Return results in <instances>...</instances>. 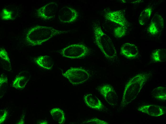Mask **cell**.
Masks as SVG:
<instances>
[{
	"instance_id": "6da1fadb",
	"label": "cell",
	"mask_w": 166,
	"mask_h": 124,
	"mask_svg": "<svg viewBox=\"0 0 166 124\" xmlns=\"http://www.w3.org/2000/svg\"><path fill=\"white\" fill-rule=\"evenodd\" d=\"M68 31L57 30L52 27L37 25L28 31L26 40L30 45H40L55 36L67 33Z\"/></svg>"
},
{
	"instance_id": "7a4b0ae2",
	"label": "cell",
	"mask_w": 166,
	"mask_h": 124,
	"mask_svg": "<svg viewBox=\"0 0 166 124\" xmlns=\"http://www.w3.org/2000/svg\"><path fill=\"white\" fill-rule=\"evenodd\" d=\"M149 73H139L130 80L123 92L120 107H126L136 97L146 82L151 76Z\"/></svg>"
},
{
	"instance_id": "3957f363",
	"label": "cell",
	"mask_w": 166,
	"mask_h": 124,
	"mask_svg": "<svg viewBox=\"0 0 166 124\" xmlns=\"http://www.w3.org/2000/svg\"><path fill=\"white\" fill-rule=\"evenodd\" d=\"M93 28L97 46L107 59L111 61H114L117 57V54L111 39L98 25L94 24Z\"/></svg>"
},
{
	"instance_id": "277c9868",
	"label": "cell",
	"mask_w": 166,
	"mask_h": 124,
	"mask_svg": "<svg viewBox=\"0 0 166 124\" xmlns=\"http://www.w3.org/2000/svg\"><path fill=\"white\" fill-rule=\"evenodd\" d=\"M59 53L63 57L71 59L80 58L88 55L89 49L83 44L71 45L61 49Z\"/></svg>"
},
{
	"instance_id": "5b68a950",
	"label": "cell",
	"mask_w": 166,
	"mask_h": 124,
	"mask_svg": "<svg viewBox=\"0 0 166 124\" xmlns=\"http://www.w3.org/2000/svg\"><path fill=\"white\" fill-rule=\"evenodd\" d=\"M62 75L73 85L83 83L89 77V74L86 70L79 67H71Z\"/></svg>"
},
{
	"instance_id": "8992f818",
	"label": "cell",
	"mask_w": 166,
	"mask_h": 124,
	"mask_svg": "<svg viewBox=\"0 0 166 124\" xmlns=\"http://www.w3.org/2000/svg\"><path fill=\"white\" fill-rule=\"evenodd\" d=\"M58 9V5L56 2L48 3L37 10V15L44 20H49L55 16Z\"/></svg>"
},
{
	"instance_id": "52a82bcc",
	"label": "cell",
	"mask_w": 166,
	"mask_h": 124,
	"mask_svg": "<svg viewBox=\"0 0 166 124\" xmlns=\"http://www.w3.org/2000/svg\"><path fill=\"white\" fill-rule=\"evenodd\" d=\"M99 91L110 105L114 106L117 104L118 96L112 86L108 84L104 85L100 87Z\"/></svg>"
},
{
	"instance_id": "ba28073f",
	"label": "cell",
	"mask_w": 166,
	"mask_h": 124,
	"mask_svg": "<svg viewBox=\"0 0 166 124\" xmlns=\"http://www.w3.org/2000/svg\"><path fill=\"white\" fill-rule=\"evenodd\" d=\"M58 16L61 22L70 23L76 20L78 16V13L75 10L66 6L62 8L59 10Z\"/></svg>"
},
{
	"instance_id": "9c48e42d",
	"label": "cell",
	"mask_w": 166,
	"mask_h": 124,
	"mask_svg": "<svg viewBox=\"0 0 166 124\" xmlns=\"http://www.w3.org/2000/svg\"><path fill=\"white\" fill-rule=\"evenodd\" d=\"M107 20L127 28L129 23L122 12L120 10L109 11L105 15Z\"/></svg>"
},
{
	"instance_id": "30bf717a",
	"label": "cell",
	"mask_w": 166,
	"mask_h": 124,
	"mask_svg": "<svg viewBox=\"0 0 166 124\" xmlns=\"http://www.w3.org/2000/svg\"><path fill=\"white\" fill-rule=\"evenodd\" d=\"M164 27V21L160 15L156 14L153 16L147 31L151 34L156 35L163 30Z\"/></svg>"
},
{
	"instance_id": "8fae6325",
	"label": "cell",
	"mask_w": 166,
	"mask_h": 124,
	"mask_svg": "<svg viewBox=\"0 0 166 124\" xmlns=\"http://www.w3.org/2000/svg\"><path fill=\"white\" fill-rule=\"evenodd\" d=\"M137 110L148 115L156 117L163 115L165 113L163 107L157 105H143L139 107Z\"/></svg>"
},
{
	"instance_id": "7c38bea8",
	"label": "cell",
	"mask_w": 166,
	"mask_h": 124,
	"mask_svg": "<svg viewBox=\"0 0 166 124\" xmlns=\"http://www.w3.org/2000/svg\"><path fill=\"white\" fill-rule=\"evenodd\" d=\"M120 52L126 57L132 59L136 58L139 54L137 47L134 44L129 43H125L122 46Z\"/></svg>"
},
{
	"instance_id": "4fadbf2b",
	"label": "cell",
	"mask_w": 166,
	"mask_h": 124,
	"mask_svg": "<svg viewBox=\"0 0 166 124\" xmlns=\"http://www.w3.org/2000/svg\"><path fill=\"white\" fill-rule=\"evenodd\" d=\"M83 99L85 103L90 108L99 110L103 108V105L100 100L91 94L85 95Z\"/></svg>"
},
{
	"instance_id": "5bb4252c",
	"label": "cell",
	"mask_w": 166,
	"mask_h": 124,
	"mask_svg": "<svg viewBox=\"0 0 166 124\" xmlns=\"http://www.w3.org/2000/svg\"><path fill=\"white\" fill-rule=\"evenodd\" d=\"M34 61L40 67L47 70L52 68L54 64L52 58L47 55L40 56L35 59Z\"/></svg>"
},
{
	"instance_id": "9a60e30c",
	"label": "cell",
	"mask_w": 166,
	"mask_h": 124,
	"mask_svg": "<svg viewBox=\"0 0 166 124\" xmlns=\"http://www.w3.org/2000/svg\"><path fill=\"white\" fill-rule=\"evenodd\" d=\"M0 61L3 68L5 70H9L11 69V67L10 60L8 54L4 49H0Z\"/></svg>"
},
{
	"instance_id": "2e32d148",
	"label": "cell",
	"mask_w": 166,
	"mask_h": 124,
	"mask_svg": "<svg viewBox=\"0 0 166 124\" xmlns=\"http://www.w3.org/2000/svg\"><path fill=\"white\" fill-rule=\"evenodd\" d=\"M50 112L55 120L60 124L64 123L65 120V113L62 109L55 108L51 110Z\"/></svg>"
},
{
	"instance_id": "e0dca14e",
	"label": "cell",
	"mask_w": 166,
	"mask_h": 124,
	"mask_svg": "<svg viewBox=\"0 0 166 124\" xmlns=\"http://www.w3.org/2000/svg\"><path fill=\"white\" fill-rule=\"evenodd\" d=\"M152 58L156 62H165L166 60V50L165 49H158L152 53Z\"/></svg>"
},
{
	"instance_id": "ac0fdd59",
	"label": "cell",
	"mask_w": 166,
	"mask_h": 124,
	"mask_svg": "<svg viewBox=\"0 0 166 124\" xmlns=\"http://www.w3.org/2000/svg\"><path fill=\"white\" fill-rule=\"evenodd\" d=\"M152 11L150 7L145 9L140 13L139 18V24L141 26L145 25L149 20Z\"/></svg>"
},
{
	"instance_id": "d6986e66",
	"label": "cell",
	"mask_w": 166,
	"mask_h": 124,
	"mask_svg": "<svg viewBox=\"0 0 166 124\" xmlns=\"http://www.w3.org/2000/svg\"><path fill=\"white\" fill-rule=\"evenodd\" d=\"M152 94L157 99L165 101L166 99V90L165 87H159L154 88L152 92Z\"/></svg>"
},
{
	"instance_id": "ffe728a7",
	"label": "cell",
	"mask_w": 166,
	"mask_h": 124,
	"mask_svg": "<svg viewBox=\"0 0 166 124\" xmlns=\"http://www.w3.org/2000/svg\"><path fill=\"white\" fill-rule=\"evenodd\" d=\"M27 80L26 77L23 76H17L13 81L12 86L16 89H21L25 87Z\"/></svg>"
},
{
	"instance_id": "44dd1931",
	"label": "cell",
	"mask_w": 166,
	"mask_h": 124,
	"mask_svg": "<svg viewBox=\"0 0 166 124\" xmlns=\"http://www.w3.org/2000/svg\"><path fill=\"white\" fill-rule=\"evenodd\" d=\"M126 32V28L120 26L116 27L114 30L115 36L118 37H121L125 36Z\"/></svg>"
},
{
	"instance_id": "7402d4cb",
	"label": "cell",
	"mask_w": 166,
	"mask_h": 124,
	"mask_svg": "<svg viewBox=\"0 0 166 124\" xmlns=\"http://www.w3.org/2000/svg\"><path fill=\"white\" fill-rule=\"evenodd\" d=\"M12 12L11 11H9L6 9H4L2 10L0 14L2 19L5 20H12Z\"/></svg>"
},
{
	"instance_id": "603a6c76",
	"label": "cell",
	"mask_w": 166,
	"mask_h": 124,
	"mask_svg": "<svg viewBox=\"0 0 166 124\" xmlns=\"http://www.w3.org/2000/svg\"><path fill=\"white\" fill-rule=\"evenodd\" d=\"M83 123L90 124H108V122L106 121L96 118L92 119L84 122Z\"/></svg>"
},
{
	"instance_id": "cb8c5ba5",
	"label": "cell",
	"mask_w": 166,
	"mask_h": 124,
	"mask_svg": "<svg viewBox=\"0 0 166 124\" xmlns=\"http://www.w3.org/2000/svg\"><path fill=\"white\" fill-rule=\"evenodd\" d=\"M7 77L4 73L2 74L0 76V87L4 83H6L8 82Z\"/></svg>"
},
{
	"instance_id": "d4e9b609",
	"label": "cell",
	"mask_w": 166,
	"mask_h": 124,
	"mask_svg": "<svg viewBox=\"0 0 166 124\" xmlns=\"http://www.w3.org/2000/svg\"><path fill=\"white\" fill-rule=\"evenodd\" d=\"M7 112L5 111L2 115L0 116V124L3 122L6 119L7 116Z\"/></svg>"
}]
</instances>
